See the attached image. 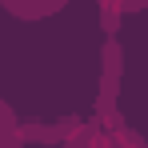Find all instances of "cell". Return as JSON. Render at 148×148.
I'll return each mask as SVG.
<instances>
[{
	"mask_svg": "<svg viewBox=\"0 0 148 148\" xmlns=\"http://www.w3.org/2000/svg\"><path fill=\"white\" fill-rule=\"evenodd\" d=\"M100 88H96V120H108V116H116L120 108H116V100H120V76H124V48L120 40H104V48H100Z\"/></svg>",
	"mask_w": 148,
	"mask_h": 148,
	"instance_id": "cell-1",
	"label": "cell"
},
{
	"mask_svg": "<svg viewBox=\"0 0 148 148\" xmlns=\"http://www.w3.org/2000/svg\"><path fill=\"white\" fill-rule=\"evenodd\" d=\"M100 124H104L108 144H112V148H148V140L136 132V128H128V120H124L120 112H116V116H108V120H100Z\"/></svg>",
	"mask_w": 148,
	"mask_h": 148,
	"instance_id": "cell-2",
	"label": "cell"
},
{
	"mask_svg": "<svg viewBox=\"0 0 148 148\" xmlns=\"http://www.w3.org/2000/svg\"><path fill=\"white\" fill-rule=\"evenodd\" d=\"M4 12L16 16V20H44L64 12V0H48V4H20V0H4Z\"/></svg>",
	"mask_w": 148,
	"mask_h": 148,
	"instance_id": "cell-3",
	"label": "cell"
},
{
	"mask_svg": "<svg viewBox=\"0 0 148 148\" xmlns=\"http://www.w3.org/2000/svg\"><path fill=\"white\" fill-rule=\"evenodd\" d=\"M24 124L16 120L12 104H0V148H24Z\"/></svg>",
	"mask_w": 148,
	"mask_h": 148,
	"instance_id": "cell-4",
	"label": "cell"
},
{
	"mask_svg": "<svg viewBox=\"0 0 148 148\" xmlns=\"http://www.w3.org/2000/svg\"><path fill=\"white\" fill-rule=\"evenodd\" d=\"M64 148H112V144H108L104 124H100L96 116H88V120H84V128H80V132H76V136H72Z\"/></svg>",
	"mask_w": 148,
	"mask_h": 148,
	"instance_id": "cell-5",
	"label": "cell"
},
{
	"mask_svg": "<svg viewBox=\"0 0 148 148\" xmlns=\"http://www.w3.org/2000/svg\"><path fill=\"white\" fill-rule=\"evenodd\" d=\"M96 16L104 32H108V40H116V32H120V16H124V4H112V0H100L96 4Z\"/></svg>",
	"mask_w": 148,
	"mask_h": 148,
	"instance_id": "cell-6",
	"label": "cell"
}]
</instances>
